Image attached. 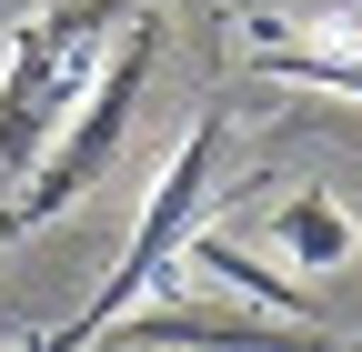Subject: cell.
Wrapping results in <instances>:
<instances>
[{"instance_id":"cell-1","label":"cell","mask_w":362,"mask_h":352,"mask_svg":"<svg viewBox=\"0 0 362 352\" xmlns=\"http://www.w3.org/2000/svg\"><path fill=\"white\" fill-rule=\"evenodd\" d=\"M161 0H51L0 51V232L71 211L121 141L141 131L161 81Z\"/></svg>"},{"instance_id":"cell-2","label":"cell","mask_w":362,"mask_h":352,"mask_svg":"<svg viewBox=\"0 0 362 352\" xmlns=\"http://www.w3.org/2000/svg\"><path fill=\"white\" fill-rule=\"evenodd\" d=\"M252 71H282V81H322V91H362V20H322V30H292V20H252Z\"/></svg>"},{"instance_id":"cell-3","label":"cell","mask_w":362,"mask_h":352,"mask_svg":"<svg viewBox=\"0 0 362 352\" xmlns=\"http://www.w3.org/2000/svg\"><path fill=\"white\" fill-rule=\"evenodd\" d=\"M352 352H362V342H352Z\"/></svg>"}]
</instances>
